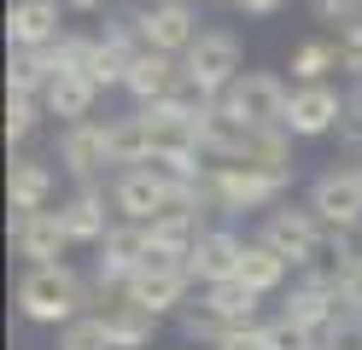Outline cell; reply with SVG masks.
Returning <instances> with one entry per match:
<instances>
[{
  "instance_id": "21",
  "label": "cell",
  "mask_w": 362,
  "mask_h": 350,
  "mask_svg": "<svg viewBox=\"0 0 362 350\" xmlns=\"http://www.w3.org/2000/svg\"><path fill=\"white\" fill-rule=\"evenodd\" d=\"M100 315H105L111 344H117V350H146V344L158 339V315H152V310H141V303H129V298L105 303Z\"/></svg>"
},
{
  "instance_id": "12",
  "label": "cell",
  "mask_w": 362,
  "mask_h": 350,
  "mask_svg": "<svg viewBox=\"0 0 362 350\" xmlns=\"http://www.w3.org/2000/svg\"><path fill=\"white\" fill-rule=\"evenodd\" d=\"M240 257H245V240L228 228H205L199 233V245L187 251V274L193 286H228V280H240Z\"/></svg>"
},
{
  "instance_id": "10",
  "label": "cell",
  "mask_w": 362,
  "mask_h": 350,
  "mask_svg": "<svg viewBox=\"0 0 362 350\" xmlns=\"http://www.w3.org/2000/svg\"><path fill=\"white\" fill-rule=\"evenodd\" d=\"M59 163H64V175H76L82 187H94V175L111 163V123L88 117V123L59 129Z\"/></svg>"
},
{
  "instance_id": "24",
  "label": "cell",
  "mask_w": 362,
  "mask_h": 350,
  "mask_svg": "<svg viewBox=\"0 0 362 350\" xmlns=\"http://www.w3.org/2000/svg\"><path fill=\"white\" fill-rule=\"evenodd\" d=\"M240 280H245V286H252L257 298H263V292H281V286H286V263H281V257L269 251L263 240H245V257H240Z\"/></svg>"
},
{
  "instance_id": "19",
  "label": "cell",
  "mask_w": 362,
  "mask_h": 350,
  "mask_svg": "<svg viewBox=\"0 0 362 350\" xmlns=\"http://www.w3.org/2000/svg\"><path fill=\"white\" fill-rule=\"evenodd\" d=\"M94 100H100V88L88 76H53L47 93H41V111L71 129V123H88V117H94Z\"/></svg>"
},
{
  "instance_id": "17",
  "label": "cell",
  "mask_w": 362,
  "mask_h": 350,
  "mask_svg": "<svg viewBox=\"0 0 362 350\" xmlns=\"http://www.w3.org/2000/svg\"><path fill=\"white\" fill-rule=\"evenodd\" d=\"M59 222H64V233H71V245H105V233L117 228L100 187H82L76 199H64L59 204Z\"/></svg>"
},
{
  "instance_id": "26",
  "label": "cell",
  "mask_w": 362,
  "mask_h": 350,
  "mask_svg": "<svg viewBox=\"0 0 362 350\" xmlns=\"http://www.w3.org/2000/svg\"><path fill=\"white\" fill-rule=\"evenodd\" d=\"M59 350H117V344H111L105 315H76L71 327H59Z\"/></svg>"
},
{
  "instance_id": "7",
  "label": "cell",
  "mask_w": 362,
  "mask_h": 350,
  "mask_svg": "<svg viewBox=\"0 0 362 350\" xmlns=\"http://www.w3.org/2000/svg\"><path fill=\"white\" fill-rule=\"evenodd\" d=\"M310 210H315V222L327 228V240H333V233H351V228L362 222V163H356V170H327V175H315Z\"/></svg>"
},
{
  "instance_id": "4",
  "label": "cell",
  "mask_w": 362,
  "mask_h": 350,
  "mask_svg": "<svg viewBox=\"0 0 362 350\" xmlns=\"http://www.w3.org/2000/svg\"><path fill=\"white\" fill-rule=\"evenodd\" d=\"M257 240L281 257L286 269H310L315 257L327 251V228L315 222V210H292V204H275L257 228Z\"/></svg>"
},
{
  "instance_id": "35",
  "label": "cell",
  "mask_w": 362,
  "mask_h": 350,
  "mask_svg": "<svg viewBox=\"0 0 362 350\" xmlns=\"http://www.w3.org/2000/svg\"><path fill=\"white\" fill-rule=\"evenodd\" d=\"M345 111H351V117H362V76H356V82H351V93H345Z\"/></svg>"
},
{
  "instance_id": "11",
  "label": "cell",
  "mask_w": 362,
  "mask_h": 350,
  "mask_svg": "<svg viewBox=\"0 0 362 350\" xmlns=\"http://www.w3.org/2000/svg\"><path fill=\"white\" fill-rule=\"evenodd\" d=\"M345 123V93L315 82V88H292V105H286V134L292 140H322Z\"/></svg>"
},
{
  "instance_id": "1",
  "label": "cell",
  "mask_w": 362,
  "mask_h": 350,
  "mask_svg": "<svg viewBox=\"0 0 362 350\" xmlns=\"http://www.w3.org/2000/svg\"><path fill=\"white\" fill-rule=\"evenodd\" d=\"M88 303V286L71 263H53V269H30L18 280V315L35 321V327H71Z\"/></svg>"
},
{
  "instance_id": "2",
  "label": "cell",
  "mask_w": 362,
  "mask_h": 350,
  "mask_svg": "<svg viewBox=\"0 0 362 350\" xmlns=\"http://www.w3.org/2000/svg\"><path fill=\"white\" fill-rule=\"evenodd\" d=\"M286 187H292V175L245 170V163H211V170H205V204H211V210H228V216H240V210H263V204H275Z\"/></svg>"
},
{
  "instance_id": "25",
  "label": "cell",
  "mask_w": 362,
  "mask_h": 350,
  "mask_svg": "<svg viewBox=\"0 0 362 350\" xmlns=\"http://www.w3.org/2000/svg\"><path fill=\"white\" fill-rule=\"evenodd\" d=\"M205 303L222 315V327H245V321H257V292L245 286V280H228V286H211Z\"/></svg>"
},
{
  "instance_id": "6",
  "label": "cell",
  "mask_w": 362,
  "mask_h": 350,
  "mask_svg": "<svg viewBox=\"0 0 362 350\" xmlns=\"http://www.w3.org/2000/svg\"><path fill=\"white\" fill-rule=\"evenodd\" d=\"M187 286H193L187 263H181V257H158V251H152L146 263H141V274L123 286V298L141 303V310H152V315H181V303H193Z\"/></svg>"
},
{
  "instance_id": "34",
  "label": "cell",
  "mask_w": 362,
  "mask_h": 350,
  "mask_svg": "<svg viewBox=\"0 0 362 350\" xmlns=\"http://www.w3.org/2000/svg\"><path fill=\"white\" fill-rule=\"evenodd\" d=\"M228 6H240L245 18H269V12H281L286 0H228Z\"/></svg>"
},
{
  "instance_id": "8",
  "label": "cell",
  "mask_w": 362,
  "mask_h": 350,
  "mask_svg": "<svg viewBox=\"0 0 362 350\" xmlns=\"http://www.w3.org/2000/svg\"><path fill=\"white\" fill-rule=\"evenodd\" d=\"M152 257V245H146V228L141 222H117L105 233V245H100V257H94V286L100 292H111V286H129L134 274H141V263Z\"/></svg>"
},
{
  "instance_id": "29",
  "label": "cell",
  "mask_w": 362,
  "mask_h": 350,
  "mask_svg": "<svg viewBox=\"0 0 362 350\" xmlns=\"http://www.w3.org/2000/svg\"><path fill=\"white\" fill-rule=\"evenodd\" d=\"M269 350H322V339L310 333V327H298V321H269Z\"/></svg>"
},
{
  "instance_id": "18",
  "label": "cell",
  "mask_w": 362,
  "mask_h": 350,
  "mask_svg": "<svg viewBox=\"0 0 362 350\" xmlns=\"http://www.w3.org/2000/svg\"><path fill=\"white\" fill-rule=\"evenodd\" d=\"M6 199L12 210H24V216H41L53 199V170H47V158H12V170H6Z\"/></svg>"
},
{
  "instance_id": "14",
  "label": "cell",
  "mask_w": 362,
  "mask_h": 350,
  "mask_svg": "<svg viewBox=\"0 0 362 350\" xmlns=\"http://www.w3.org/2000/svg\"><path fill=\"white\" fill-rule=\"evenodd\" d=\"M205 35L199 30V12L181 0V6H146L141 12V47L152 53H170V59H187V47Z\"/></svg>"
},
{
  "instance_id": "13",
  "label": "cell",
  "mask_w": 362,
  "mask_h": 350,
  "mask_svg": "<svg viewBox=\"0 0 362 350\" xmlns=\"http://www.w3.org/2000/svg\"><path fill=\"white\" fill-rule=\"evenodd\" d=\"M64 0H12L6 12V41L12 53H41V47H53L64 30Z\"/></svg>"
},
{
  "instance_id": "27",
  "label": "cell",
  "mask_w": 362,
  "mask_h": 350,
  "mask_svg": "<svg viewBox=\"0 0 362 350\" xmlns=\"http://www.w3.org/2000/svg\"><path fill=\"white\" fill-rule=\"evenodd\" d=\"M41 100H24V93H6V140L12 146H30L35 129H41Z\"/></svg>"
},
{
  "instance_id": "9",
  "label": "cell",
  "mask_w": 362,
  "mask_h": 350,
  "mask_svg": "<svg viewBox=\"0 0 362 350\" xmlns=\"http://www.w3.org/2000/svg\"><path fill=\"white\" fill-rule=\"evenodd\" d=\"M6 233H12L18 257H30V269H53V263H64V251H71V233H64L59 210H41V216L12 210V216H6Z\"/></svg>"
},
{
  "instance_id": "16",
  "label": "cell",
  "mask_w": 362,
  "mask_h": 350,
  "mask_svg": "<svg viewBox=\"0 0 362 350\" xmlns=\"http://www.w3.org/2000/svg\"><path fill=\"white\" fill-rule=\"evenodd\" d=\"M281 315H286V321H298V327H310V333L322 339L327 327H333L339 315H345V298H339V292L327 286V280H315V274H304L298 286L286 292V303H281Z\"/></svg>"
},
{
  "instance_id": "36",
  "label": "cell",
  "mask_w": 362,
  "mask_h": 350,
  "mask_svg": "<svg viewBox=\"0 0 362 350\" xmlns=\"http://www.w3.org/2000/svg\"><path fill=\"white\" fill-rule=\"evenodd\" d=\"M105 0H64V12H100Z\"/></svg>"
},
{
  "instance_id": "5",
  "label": "cell",
  "mask_w": 362,
  "mask_h": 350,
  "mask_svg": "<svg viewBox=\"0 0 362 350\" xmlns=\"http://www.w3.org/2000/svg\"><path fill=\"white\" fill-rule=\"evenodd\" d=\"M286 105H292V88L269 70H245V76L222 93V111L245 129H286Z\"/></svg>"
},
{
  "instance_id": "20",
  "label": "cell",
  "mask_w": 362,
  "mask_h": 350,
  "mask_svg": "<svg viewBox=\"0 0 362 350\" xmlns=\"http://www.w3.org/2000/svg\"><path fill=\"white\" fill-rule=\"evenodd\" d=\"M199 216H205V210H164L158 222H146V245L158 257H181V263H187V251L199 245V233H205Z\"/></svg>"
},
{
  "instance_id": "32",
  "label": "cell",
  "mask_w": 362,
  "mask_h": 350,
  "mask_svg": "<svg viewBox=\"0 0 362 350\" xmlns=\"http://www.w3.org/2000/svg\"><path fill=\"white\" fill-rule=\"evenodd\" d=\"M216 350H269V327L263 321H245V327H228L216 339Z\"/></svg>"
},
{
  "instance_id": "31",
  "label": "cell",
  "mask_w": 362,
  "mask_h": 350,
  "mask_svg": "<svg viewBox=\"0 0 362 350\" xmlns=\"http://www.w3.org/2000/svg\"><path fill=\"white\" fill-rule=\"evenodd\" d=\"M322 350H362V315L356 310H345L327 333H322Z\"/></svg>"
},
{
  "instance_id": "37",
  "label": "cell",
  "mask_w": 362,
  "mask_h": 350,
  "mask_svg": "<svg viewBox=\"0 0 362 350\" xmlns=\"http://www.w3.org/2000/svg\"><path fill=\"white\" fill-rule=\"evenodd\" d=\"M152 6H181V0H152Z\"/></svg>"
},
{
  "instance_id": "28",
  "label": "cell",
  "mask_w": 362,
  "mask_h": 350,
  "mask_svg": "<svg viewBox=\"0 0 362 350\" xmlns=\"http://www.w3.org/2000/svg\"><path fill=\"white\" fill-rule=\"evenodd\" d=\"M175 321H181V333H187V339L211 344V350H216V339H222V333H228V327H222V315L211 310L205 298H199V303H181V315H175Z\"/></svg>"
},
{
  "instance_id": "23",
  "label": "cell",
  "mask_w": 362,
  "mask_h": 350,
  "mask_svg": "<svg viewBox=\"0 0 362 350\" xmlns=\"http://www.w3.org/2000/svg\"><path fill=\"white\" fill-rule=\"evenodd\" d=\"M345 59H339V41H298L292 47V82L298 88H315V82H327V70H339Z\"/></svg>"
},
{
  "instance_id": "22",
  "label": "cell",
  "mask_w": 362,
  "mask_h": 350,
  "mask_svg": "<svg viewBox=\"0 0 362 350\" xmlns=\"http://www.w3.org/2000/svg\"><path fill=\"white\" fill-rule=\"evenodd\" d=\"M111 163H123V170H146L152 163V129L141 111L111 117Z\"/></svg>"
},
{
  "instance_id": "33",
  "label": "cell",
  "mask_w": 362,
  "mask_h": 350,
  "mask_svg": "<svg viewBox=\"0 0 362 350\" xmlns=\"http://www.w3.org/2000/svg\"><path fill=\"white\" fill-rule=\"evenodd\" d=\"M339 59H345V70H351V76H362V23L339 35Z\"/></svg>"
},
{
  "instance_id": "3",
  "label": "cell",
  "mask_w": 362,
  "mask_h": 350,
  "mask_svg": "<svg viewBox=\"0 0 362 350\" xmlns=\"http://www.w3.org/2000/svg\"><path fill=\"white\" fill-rule=\"evenodd\" d=\"M181 76H187L193 88H205L211 100H222V93L245 76L240 35H234V30H205V35L187 47V59H181Z\"/></svg>"
},
{
  "instance_id": "30",
  "label": "cell",
  "mask_w": 362,
  "mask_h": 350,
  "mask_svg": "<svg viewBox=\"0 0 362 350\" xmlns=\"http://www.w3.org/2000/svg\"><path fill=\"white\" fill-rule=\"evenodd\" d=\"M310 12H315V23H339V35H345L362 23V0H310Z\"/></svg>"
},
{
  "instance_id": "15",
  "label": "cell",
  "mask_w": 362,
  "mask_h": 350,
  "mask_svg": "<svg viewBox=\"0 0 362 350\" xmlns=\"http://www.w3.org/2000/svg\"><path fill=\"white\" fill-rule=\"evenodd\" d=\"M123 88H129V100L141 105V111H146V105H164L170 93L181 88V59L141 47V53H134V64H129V76H123Z\"/></svg>"
}]
</instances>
